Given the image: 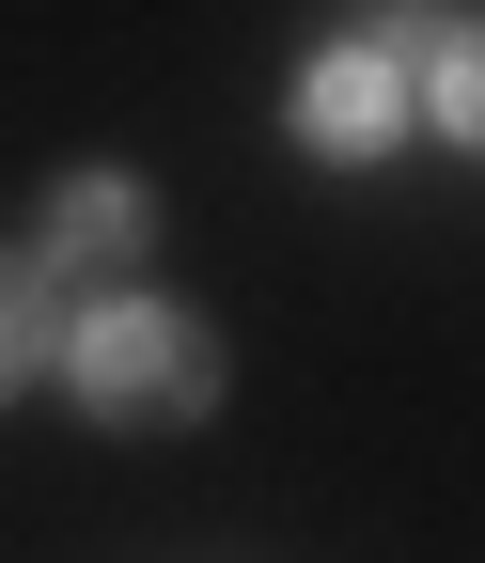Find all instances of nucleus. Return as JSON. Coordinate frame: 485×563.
Here are the masks:
<instances>
[{
    "label": "nucleus",
    "mask_w": 485,
    "mask_h": 563,
    "mask_svg": "<svg viewBox=\"0 0 485 563\" xmlns=\"http://www.w3.org/2000/svg\"><path fill=\"white\" fill-rule=\"evenodd\" d=\"M63 376H79V407H110V422H203L220 407V344H203L188 313H157V298H110V313L63 329Z\"/></svg>",
    "instance_id": "f257e3e1"
},
{
    "label": "nucleus",
    "mask_w": 485,
    "mask_h": 563,
    "mask_svg": "<svg viewBox=\"0 0 485 563\" xmlns=\"http://www.w3.org/2000/svg\"><path fill=\"white\" fill-rule=\"evenodd\" d=\"M157 251V203L125 188V173H79V188H47V266H79V282H125Z\"/></svg>",
    "instance_id": "f03ea898"
},
{
    "label": "nucleus",
    "mask_w": 485,
    "mask_h": 563,
    "mask_svg": "<svg viewBox=\"0 0 485 563\" xmlns=\"http://www.w3.org/2000/svg\"><path fill=\"white\" fill-rule=\"evenodd\" d=\"M392 110H407V63H392V47H329L313 79H298V125L329 141V157H376Z\"/></svg>",
    "instance_id": "7ed1b4c3"
},
{
    "label": "nucleus",
    "mask_w": 485,
    "mask_h": 563,
    "mask_svg": "<svg viewBox=\"0 0 485 563\" xmlns=\"http://www.w3.org/2000/svg\"><path fill=\"white\" fill-rule=\"evenodd\" d=\"M32 361H63V313H47V282H32L16 251H0V391H16Z\"/></svg>",
    "instance_id": "20e7f679"
},
{
    "label": "nucleus",
    "mask_w": 485,
    "mask_h": 563,
    "mask_svg": "<svg viewBox=\"0 0 485 563\" xmlns=\"http://www.w3.org/2000/svg\"><path fill=\"white\" fill-rule=\"evenodd\" d=\"M439 125L485 157V32H454V47H439Z\"/></svg>",
    "instance_id": "39448f33"
}]
</instances>
